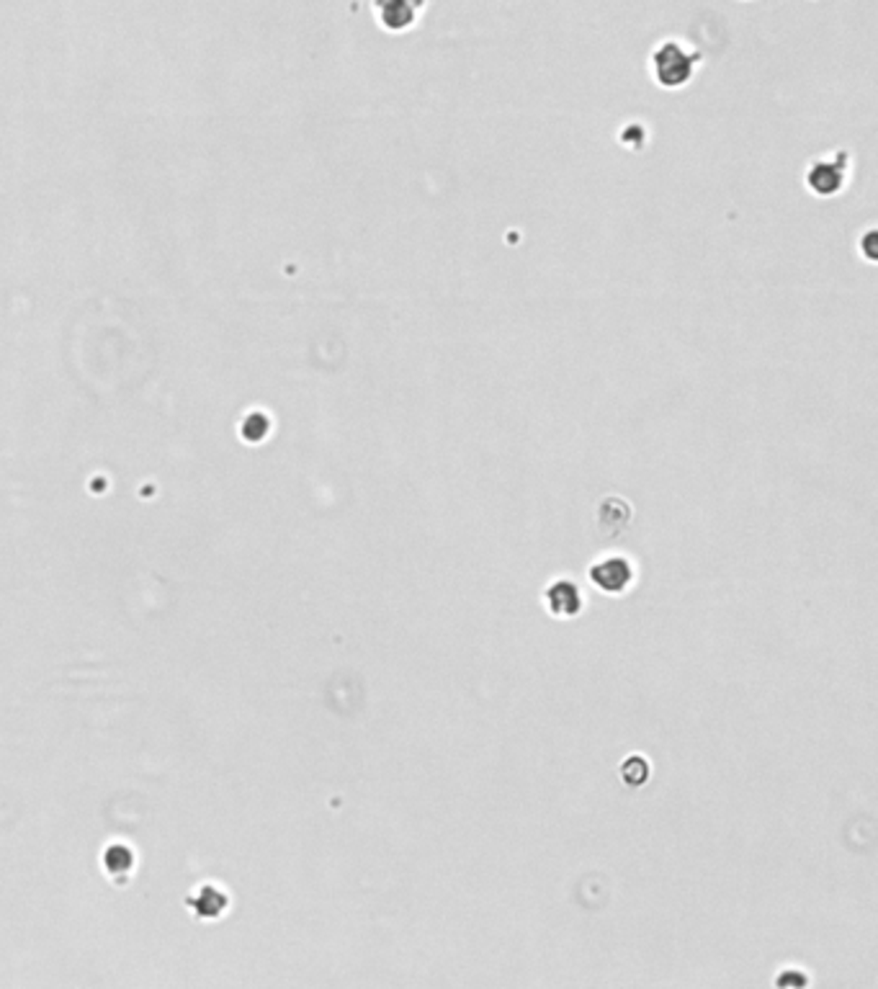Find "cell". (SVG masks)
Returning a JSON list of instances; mask_svg holds the SVG:
<instances>
[{"label":"cell","mask_w":878,"mask_h":989,"mask_svg":"<svg viewBox=\"0 0 878 989\" xmlns=\"http://www.w3.org/2000/svg\"><path fill=\"white\" fill-rule=\"evenodd\" d=\"M700 65V52L682 39H663L649 54V75L664 90L685 88Z\"/></svg>","instance_id":"1"},{"label":"cell","mask_w":878,"mask_h":989,"mask_svg":"<svg viewBox=\"0 0 878 989\" xmlns=\"http://www.w3.org/2000/svg\"><path fill=\"white\" fill-rule=\"evenodd\" d=\"M847 173H850V160H847V152L840 150V152H829L825 158L809 162L804 183L814 197L832 198L845 188Z\"/></svg>","instance_id":"2"},{"label":"cell","mask_w":878,"mask_h":989,"mask_svg":"<svg viewBox=\"0 0 878 989\" xmlns=\"http://www.w3.org/2000/svg\"><path fill=\"white\" fill-rule=\"evenodd\" d=\"M590 580L598 585V591L610 595H618L626 591L634 582V564L621 554H610V557L595 562L590 567Z\"/></svg>","instance_id":"3"},{"label":"cell","mask_w":878,"mask_h":989,"mask_svg":"<svg viewBox=\"0 0 878 989\" xmlns=\"http://www.w3.org/2000/svg\"><path fill=\"white\" fill-rule=\"evenodd\" d=\"M423 5L417 3H407V0H392V3H379L374 5L379 18V26L392 32V34H399V32H407L417 23V14H420Z\"/></svg>","instance_id":"4"},{"label":"cell","mask_w":878,"mask_h":989,"mask_svg":"<svg viewBox=\"0 0 878 989\" xmlns=\"http://www.w3.org/2000/svg\"><path fill=\"white\" fill-rule=\"evenodd\" d=\"M582 606V595L570 580H556L546 588V609L554 616H574Z\"/></svg>","instance_id":"5"}]
</instances>
